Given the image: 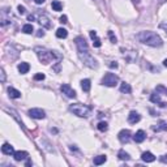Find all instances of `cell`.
<instances>
[{"instance_id":"1","label":"cell","mask_w":167,"mask_h":167,"mask_svg":"<svg viewBox=\"0 0 167 167\" xmlns=\"http://www.w3.org/2000/svg\"><path fill=\"white\" fill-rule=\"evenodd\" d=\"M75 43L77 46V51H79V56L81 59V62L85 65H88L89 68H93V69L97 68L98 62H97V59H94V56L90 54V51H89V46L85 41V38L77 37L75 39Z\"/></svg>"},{"instance_id":"2","label":"cell","mask_w":167,"mask_h":167,"mask_svg":"<svg viewBox=\"0 0 167 167\" xmlns=\"http://www.w3.org/2000/svg\"><path fill=\"white\" fill-rule=\"evenodd\" d=\"M137 39L141 43L148 44V46H150V47H161L163 44L162 38H161L157 33L150 31V30L141 31L140 34H137Z\"/></svg>"},{"instance_id":"3","label":"cell","mask_w":167,"mask_h":167,"mask_svg":"<svg viewBox=\"0 0 167 167\" xmlns=\"http://www.w3.org/2000/svg\"><path fill=\"white\" fill-rule=\"evenodd\" d=\"M34 51L37 52L39 62L43 63V64L51 63L55 58L59 59V60H62V55H60L58 51H50V50L44 48V47H35V48H34Z\"/></svg>"},{"instance_id":"4","label":"cell","mask_w":167,"mask_h":167,"mask_svg":"<svg viewBox=\"0 0 167 167\" xmlns=\"http://www.w3.org/2000/svg\"><path fill=\"white\" fill-rule=\"evenodd\" d=\"M69 110L73 112L75 115L80 116V118H88L92 112V108L86 104H82V103H75V104H71L69 106Z\"/></svg>"},{"instance_id":"5","label":"cell","mask_w":167,"mask_h":167,"mask_svg":"<svg viewBox=\"0 0 167 167\" xmlns=\"http://www.w3.org/2000/svg\"><path fill=\"white\" fill-rule=\"evenodd\" d=\"M119 82V77L114 75V73H106L104 77L102 79V85L104 86H108V88H114L118 85Z\"/></svg>"},{"instance_id":"6","label":"cell","mask_w":167,"mask_h":167,"mask_svg":"<svg viewBox=\"0 0 167 167\" xmlns=\"http://www.w3.org/2000/svg\"><path fill=\"white\" fill-rule=\"evenodd\" d=\"M29 116L33 119H44L46 118V112L42 108H31L29 110Z\"/></svg>"},{"instance_id":"7","label":"cell","mask_w":167,"mask_h":167,"mask_svg":"<svg viewBox=\"0 0 167 167\" xmlns=\"http://www.w3.org/2000/svg\"><path fill=\"white\" fill-rule=\"evenodd\" d=\"M60 90H62V93L65 94L68 98H76V92L68 85V84H63V85L60 86Z\"/></svg>"},{"instance_id":"8","label":"cell","mask_w":167,"mask_h":167,"mask_svg":"<svg viewBox=\"0 0 167 167\" xmlns=\"http://www.w3.org/2000/svg\"><path fill=\"white\" fill-rule=\"evenodd\" d=\"M118 138H119V141L120 142H128L131 140V131H128V129H123V131H120L119 132V135H118Z\"/></svg>"},{"instance_id":"9","label":"cell","mask_w":167,"mask_h":167,"mask_svg":"<svg viewBox=\"0 0 167 167\" xmlns=\"http://www.w3.org/2000/svg\"><path fill=\"white\" fill-rule=\"evenodd\" d=\"M140 120H141V115L136 112V111H131L129 115H128V121H129L131 124H136Z\"/></svg>"},{"instance_id":"10","label":"cell","mask_w":167,"mask_h":167,"mask_svg":"<svg viewBox=\"0 0 167 167\" xmlns=\"http://www.w3.org/2000/svg\"><path fill=\"white\" fill-rule=\"evenodd\" d=\"M145 138H146V135H145V132H144L142 129L137 131L136 135L133 136V140H135V142H137V144L144 142V141H145Z\"/></svg>"},{"instance_id":"11","label":"cell","mask_w":167,"mask_h":167,"mask_svg":"<svg viewBox=\"0 0 167 167\" xmlns=\"http://www.w3.org/2000/svg\"><path fill=\"white\" fill-rule=\"evenodd\" d=\"M150 101H152L153 103H158L159 107H166V104H167V103H165V102L161 101V97H159L158 92H157V93H153L152 96H150Z\"/></svg>"},{"instance_id":"12","label":"cell","mask_w":167,"mask_h":167,"mask_svg":"<svg viewBox=\"0 0 167 167\" xmlns=\"http://www.w3.org/2000/svg\"><path fill=\"white\" fill-rule=\"evenodd\" d=\"M38 22H39L42 26L46 27V29H50V27H51V22H50V20H48V17L46 14H39V17H38Z\"/></svg>"},{"instance_id":"13","label":"cell","mask_w":167,"mask_h":167,"mask_svg":"<svg viewBox=\"0 0 167 167\" xmlns=\"http://www.w3.org/2000/svg\"><path fill=\"white\" fill-rule=\"evenodd\" d=\"M141 158H142L144 162H146V163H152V162H154V161H155L154 154H153V153H150V152H145V153H142Z\"/></svg>"},{"instance_id":"14","label":"cell","mask_w":167,"mask_h":167,"mask_svg":"<svg viewBox=\"0 0 167 167\" xmlns=\"http://www.w3.org/2000/svg\"><path fill=\"white\" fill-rule=\"evenodd\" d=\"M152 129H153L154 132L167 131V123H166V121H163V120H161V121H159V123H158L157 125H153V127H152Z\"/></svg>"},{"instance_id":"15","label":"cell","mask_w":167,"mask_h":167,"mask_svg":"<svg viewBox=\"0 0 167 167\" xmlns=\"http://www.w3.org/2000/svg\"><path fill=\"white\" fill-rule=\"evenodd\" d=\"M13 158H14V161H17V162H21V161H24V159H26V158H27V153H26V152H21V150H18V152H14Z\"/></svg>"},{"instance_id":"16","label":"cell","mask_w":167,"mask_h":167,"mask_svg":"<svg viewBox=\"0 0 167 167\" xmlns=\"http://www.w3.org/2000/svg\"><path fill=\"white\" fill-rule=\"evenodd\" d=\"M90 38L93 39V46H94V47L98 48V47L102 46V41L97 37V33H96V31H90Z\"/></svg>"},{"instance_id":"17","label":"cell","mask_w":167,"mask_h":167,"mask_svg":"<svg viewBox=\"0 0 167 167\" xmlns=\"http://www.w3.org/2000/svg\"><path fill=\"white\" fill-rule=\"evenodd\" d=\"M2 152H3V154H7V155H13L14 154L13 146L9 145V144H4V145L2 146Z\"/></svg>"},{"instance_id":"18","label":"cell","mask_w":167,"mask_h":167,"mask_svg":"<svg viewBox=\"0 0 167 167\" xmlns=\"http://www.w3.org/2000/svg\"><path fill=\"white\" fill-rule=\"evenodd\" d=\"M17 69H18V72H20L21 75H25V73H27V72H29L30 65L27 64V63H25V62H22V63H20V64H18Z\"/></svg>"},{"instance_id":"19","label":"cell","mask_w":167,"mask_h":167,"mask_svg":"<svg viewBox=\"0 0 167 167\" xmlns=\"http://www.w3.org/2000/svg\"><path fill=\"white\" fill-rule=\"evenodd\" d=\"M8 94L10 98H14V99L21 98V92H18L17 89H14V88H8Z\"/></svg>"},{"instance_id":"20","label":"cell","mask_w":167,"mask_h":167,"mask_svg":"<svg viewBox=\"0 0 167 167\" xmlns=\"http://www.w3.org/2000/svg\"><path fill=\"white\" fill-rule=\"evenodd\" d=\"M81 88H82V90H84V92H86V93L90 92V88H92L90 80H88V79L82 80V81H81Z\"/></svg>"},{"instance_id":"21","label":"cell","mask_w":167,"mask_h":167,"mask_svg":"<svg viewBox=\"0 0 167 167\" xmlns=\"http://www.w3.org/2000/svg\"><path fill=\"white\" fill-rule=\"evenodd\" d=\"M120 92L121 93H125V94H129L132 92V88L129 84H127V82H121V85H120Z\"/></svg>"},{"instance_id":"22","label":"cell","mask_w":167,"mask_h":167,"mask_svg":"<svg viewBox=\"0 0 167 167\" xmlns=\"http://www.w3.org/2000/svg\"><path fill=\"white\" fill-rule=\"evenodd\" d=\"M106 161H107V157H106V155H98V157H96L94 158V165L96 166H99V165H103Z\"/></svg>"},{"instance_id":"23","label":"cell","mask_w":167,"mask_h":167,"mask_svg":"<svg viewBox=\"0 0 167 167\" xmlns=\"http://www.w3.org/2000/svg\"><path fill=\"white\" fill-rule=\"evenodd\" d=\"M51 7H52V9H54V10H56V12H59V10H62L63 4L60 3L59 0H54V2L51 3Z\"/></svg>"},{"instance_id":"24","label":"cell","mask_w":167,"mask_h":167,"mask_svg":"<svg viewBox=\"0 0 167 167\" xmlns=\"http://www.w3.org/2000/svg\"><path fill=\"white\" fill-rule=\"evenodd\" d=\"M56 37L58 38H67L68 37V31H67L65 29H63V27H59V29L56 30Z\"/></svg>"},{"instance_id":"25","label":"cell","mask_w":167,"mask_h":167,"mask_svg":"<svg viewBox=\"0 0 167 167\" xmlns=\"http://www.w3.org/2000/svg\"><path fill=\"white\" fill-rule=\"evenodd\" d=\"M118 157H119V159H121V161H129V159H131L129 154H128V153H125L124 150H119V153H118Z\"/></svg>"},{"instance_id":"26","label":"cell","mask_w":167,"mask_h":167,"mask_svg":"<svg viewBox=\"0 0 167 167\" xmlns=\"http://www.w3.org/2000/svg\"><path fill=\"white\" fill-rule=\"evenodd\" d=\"M22 31H24L25 34H31V33L34 31V27H33L31 24H26V25L22 26Z\"/></svg>"},{"instance_id":"27","label":"cell","mask_w":167,"mask_h":167,"mask_svg":"<svg viewBox=\"0 0 167 167\" xmlns=\"http://www.w3.org/2000/svg\"><path fill=\"white\" fill-rule=\"evenodd\" d=\"M107 128H108V124L106 123V121H99L98 123V129L101 132H106L107 131Z\"/></svg>"},{"instance_id":"28","label":"cell","mask_w":167,"mask_h":167,"mask_svg":"<svg viewBox=\"0 0 167 167\" xmlns=\"http://www.w3.org/2000/svg\"><path fill=\"white\" fill-rule=\"evenodd\" d=\"M34 80L35 81H41V80H44V75L43 73H37L34 76Z\"/></svg>"},{"instance_id":"29","label":"cell","mask_w":167,"mask_h":167,"mask_svg":"<svg viewBox=\"0 0 167 167\" xmlns=\"http://www.w3.org/2000/svg\"><path fill=\"white\" fill-rule=\"evenodd\" d=\"M17 10H18V13H20L21 16L26 13V9H25V7H22V5H18V7H17Z\"/></svg>"},{"instance_id":"30","label":"cell","mask_w":167,"mask_h":167,"mask_svg":"<svg viewBox=\"0 0 167 167\" xmlns=\"http://www.w3.org/2000/svg\"><path fill=\"white\" fill-rule=\"evenodd\" d=\"M108 37H110V39L112 43H116V37L114 35V33L112 31H108Z\"/></svg>"},{"instance_id":"31","label":"cell","mask_w":167,"mask_h":167,"mask_svg":"<svg viewBox=\"0 0 167 167\" xmlns=\"http://www.w3.org/2000/svg\"><path fill=\"white\" fill-rule=\"evenodd\" d=\"M159 27H161L162 30H165V33L167 34V22H162V24L159 25Z\"/></svg>"},{"instance_id":"32","label":"cell","mask_w":167,"mask_h":167,"mask_svg":"<svg viewBox=\"0 0 167 167\" xmlns=\"http://www.w3.org/2000/svg\"><path fill=\"white\" fill-rule=\"evenodd\" d=\"M157 92H165V93H166V96H167V89H166V88H163L162 85L157 86Z\"/></svg>"},{"instance_id":"33","label":"cell","mask_w":167,"mask_h":167,"mask_svg":"<svg viewBox=\"0 0 167 167\" xmlns=\"http://www.w3.org/2000/svg\"><path fill=\"white\" fill-rule=\"evenodd\" d=\"M159 161H161L162 163H167V155H166V154H165V155H162V157L159 158Z\"/></svg>"},{"instance_id":"34","label":"cell","mask_w":167,"mask_h":167,"mask_svg":"<svg viewBox=\"0 0 167 167\" xmlns=\"http://www.w3.org/2000/svg\"><path fill=\"white\" fill-rule=\"evenodd\" d=\"M0 75H2V82H4L5 81V72H4L3 68H2V71H0Z\"/></svg>"},{"instance_id":"35","label":"cell","mask_w":167,"mask_h":167,"mask_svg":"<svg viewBox=\"0 0 167 167\" xmlns=\"http://www.w3.org/2000/svg\"><path fill=\"white\" fill-rule=\"evenodd\" d=\"M67 20H68L67 18V16H62V17H60V22H62V24H67V22H68Z\"/></svg>"},{"instance_id":"36","label":"cell","mask_w":167,"mask_h":167,"mask_svg":"<svg viewBox=\"0 0 167 167\" xmlns=\"http://www.w3.org/2000/svg\"><path fill=\"white\" fill-rule=\"evenodd\" d=\"M110 68H118V63H116V62H111Z\"/></svg>"},{"instance_id":"37","label":"cell","mask_w":167,"mask_h":167,"mask_svg":"<svg viewBox=\"0 0 167 167\" xmlns=\"http://www.w3.org/2000/svg\"><path fill=\"white\" fill-rule=\"evenodd\" d=\"M44 35V31L41 29V30H38V33H37V37H43Z\"/></svg>"},{"instance_id":"38","label":"cell","mask_w":167,"mask_h":167,"mask_svg":"<svg viewBox=\"0 0 167 167\" xmlns=\"http://www.w3.org/2000/svg\"><path fill=\"white\" fill-rule=\"evenodd\" d=\"M34 18H35L34 14H29V16H27V20H29V21H34Z\"/></svg>"},{"instance_id":"39","label":"cell","mask_w":167,"mask_h":167,"mask_svg":"<svg viewBox=\"0 0 167 167\" xmlns=\"http://www.w3.org/2000/svg\"><path fill=\"white\" fill-rule=\"evenodd\" d=\"M34 2H35L37 4H43V3H44V0H34Z\"/></svg>"},{"instance_id":"40","label":"cell","mask_w":167,"mask_h":167,"mask_svg":"<svg viewBox=\"0 0 167 167\" xmlns=\"http://www.w3.org/2000/svg\"><path fill=\"white\" fill-rule=\"evenodd\" d=\"M163 65H165L166 68H167V59H165V60H163Z\"/></svg>"}]
</instances>
